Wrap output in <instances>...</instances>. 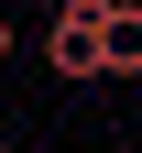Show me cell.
<instances>
[{
    "mask_svg": "<svg viewBox=\"0 0 142 153\" xmlns=\"http://www.w3.org/2000/svg\"><path fill=\"white\" fill-rule=\"evenodd\" d=\"M109 76H142V0H109Z\"/></svg>",
    "mask_w": 142,
    "mask_h": 153,
    "instance_id": "2",
    "label": "cell"
},
{
    "mask_svg": "<svg viewBox=\"0 0 142 153\" xmlns=\"http://www.w3.org/2000/svg\"><path fill=\"white\" fill-rule=\"evenodd\" d=\"M44 76L55 88H109V0H55L44 11Z\"/></svg>",
    "mask_w": 142,
    "mask_h": 153,
    "instance_id": "1",
    "label": "cell"
},
{
    "mask_svg": "<svg viewBox=\"0 0 142 153\" xmlns=\"http://www.w3.org/2000/svg\"><path fill=\"white\" fill-rule=\"evenodd\" d=\"M11 44H22V33H11V0H0V66H11Z\"/></svg>",
    "mask_w": 142,
    "mask_h": 153,
    "instance_id": "3",
    "label": "cell"
},
{
    "mask_svg": "<svg viewBox=\"0 0 142 153\" xmlns=\"http://www.w3.org/2000/svg\"><path fill=\"white\" fill-rule=\"evenodd\" d=\"M0 153H22V142H0Z\"/></svg>",
    "mask_w": 142,
    "mask_h": 153,
    "instance_id": "4",
    "label": "cell"
}]
</instances>
